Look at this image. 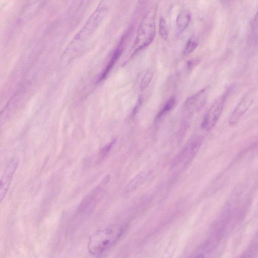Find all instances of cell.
<instances>
[{"label": "cell", "instance_id": "6da1fadb", "mask_svg": "<svg viewBox=\"0 0 258 258\" xmlns=\"http://www.w3.org/2000/svg\"><path fill=\"white\" fill-rule=\"evenodd\" d=\"M157 9V5H153L142 18L132 47L130 57L149 46L153 41L156 34Z\"/></svg>", "mask_w": 258, "mask_h": 258}, {"label": "cell", "instance_id": "7a4b0ae2", "mask_svg": "<svg viewBox=\"0 0 258 258\" xmlns=\"http://www.w3.org/2000/svg\"><path fill=\"white\" fill-rule=\"evenodd\" d=\"M121 229L114 226L98 230L89 238L88 249L93 255H98L110 247L119 237Z\"/></svg>", "mask_w": 258, "mask_h": 258}, {"label": "cell", "instance_id": "3957f363", "mask_svg": "<svg viewBox=\"0 0 258 258\" xmlns=\"http://www.w3.org/2000/svg\"><path fill=\"white\" fill-rule=\"evenodd\" d=\"M109 180L110 175H106L100 183L84 198L79 207L81 213H89L93 210L96 203L104 193L105 188Z\"/></svg>", "mask_w": 258, "mask_h": 258}, {"label": "cell", "instance_id": "277c9868", "mask_svg": "<svg viewBox=\"0 0 258 258\" xmlns=\"http://www.w3.org/2000/svg\"><path fill=\"white\" fill-rule=\"evenodd\" d=\"M227 93L226 92L219 96L208 110L202 122V126L205 130H212L217 123L224 108Z\"/></svg>", "mask_w": 258, "mask_h": 258}, {"label": "cell", "instance_id": "5b68a950", "mask_svg": "<svg viewBox=\"0 0 258 258\" xmlns=\"http://www.w3.org/2000/svg\"><path fill=\"white\" fill-rule=\"evenodd\" d=\"M254 98L253 89H251L243 95L231 114L229 120L230 125H234L239 121L253 103Z\"/></svg>", "mask_w": 258, "mask_h": 258}, {"label": "cell", "instance_id": "8992f818", "mask_svg": "<svg viewBox=\"0 0 258 258\" xmlns=\"http://www.w3.org/2000/svg\"><path fill=\"white\" fill-rule=\"evenodd\" d=\"M19 160L13 158L6 165L0 182V200L5 199L19 165Z\"/></svg>", "mask_w": 258, "mask_h": 258}, {"label": "cell", "instance_id": "52a82bcc", "mask_svg": "<svg viewBox=\"0 0 258 258\" xmlns=\"http://www.w3.org/2000/svg\"><path fill=\"white\" fill-rule=\"evenodd\" d=\"M202 142L201 137H196L189 142L178 155L174 163L175 166L186 165L195 156Z\"/></svg>", "mask_w": 258, "mask_h": 258}, {"label": "cell", "instance_id": "ba28073f", "mask_svg": "<svg viewBox=\"0 0 258 258\" xmlns=\"http://www.w3.org/2000/svg\"><path fill=\"white\" fill-rule=\"evenodd\" d=\"M210 90V86H207L188 97L185 102L184 108L190 112L200 109L206 102Z\"/></svg>", "mask_w": 258, "mask_h": 258}, {"label": "cell", "instance_id": "9c48e42d", "mask_svg": "<svg viewBox=\"0 0 258 258\" xmlns=\"http://www.w3.org/2000/svg\"><path fill=\"white\" fill-rule=\"evenodd\" d=\"M128 36V33L127 32L121 38L117 46L114 51L109 62L99 78L100 81L103 80L107 76L110 71L112 70L118 58L121 56L124 48L126 40L127 39Z\"/></svg>", "mask_w": 258, "mask_h": 258}, {"label": "cell", "instance_id": "30bf717a", "mask_svg": "<svg viewBox=\"0 0 258 258\" xmlns=\"http://www.w3.org/2000/svg\"><path fill=\"white\" fill-rule=\"evenodd\" d=\"M152 173L151 170H146L138 174L126 185V191H132L139 188L151 177Z\"/></svg>", "mask_w": 258, "mask_h": 258}, {"label": "cell", "instance_id": "8fae6325", "mask_svg": "<svg viewBox=\"0 0 258 258\" xmlns=\"http://www.w3.org/2000/svg\"><path fill=\"white\" fill-rule=\"evenodd\" d=\"M191 20L189 12L183 9L180 11L176 19L177 32L178 35L182 33L188 27Z\"/></svg>", "mask_w": 258, "mask_h": 258}, {"label": "cell", "instance_id": "7c38bea8", "mask_svg": "<svg viewBox=\"0 0 258 258\" xmlns=\"http://www.w3.org/2000/svg\"><path fill=\"white\" fill-rule=\"evenodd\" d=\"M175 101L176 100L174 97H170L158 113L156 120H159L169 112L174 106Z\"/></svg>", "mask_w": 258, "mask_h": 258}, {"label": "cell", "instance_id": "4fadbf2b", "mask_svg": "<svg viewBox=\"0 0 258 258\" xmlns=\"http://www.w3.org/2000/svg\"><path fill=\"white\" fill-rule=\"evenodd\" d=\"M199 39L195 36H191L187 40L182 53L186 55L190 54L194 51L198 46Z\"/></svg>", "mask_w": 258, "mask_h": 258}, {"label": "cell", "instance_id": "5bb4252c", "mask_svg": "<svg viewBox=\"0 0 258 258\" xmlns=\"http://www.w3.org/2000/svg\"><path fill=\"white\" fill-rule=\"evenodd\" d=\"M153 76V72L152 70H149L146 72L141 81L140 87L141 91H143L148 88L152 81Z\"/></svg>", "mask_w": 258, "mask_h": 258}, {"label": "cell", "instance_id": "9a60e30c", "mask_svg": "<svg viewBox=\"0 0 258 258\" xmlns=\"http://www.w3.org/2000/svg\"><path fill=\"white\" fill-rule=\"evenodd\" d=\"M159 33L161 37L167 40L168 37V31L165 19L161 17L159 22Z\"/></svg>", "mask_w": 258, "mask_h": 258}, {"label": "cell", "instance_id": "2e32d148", "mask_svg": "<svg viewBox=\"0 0 258 258\" xmlns=\"http://www.w3.org/2000/svg\"><path fill=\"white\" fill-rule=\"evenodd\" d=\"M115 143V140H113L101 149L99 155L100 159H104L108 155Z\"/></svg>", "mask_w": 258, "mask_h": 258}, {"label": "cell", "instance_id": "e0dca14e", "mask_svg": "<svg viewBox=\"0 0 258 258\" xmlns=\"http://www.w3.org/2000/svg\"><path fill=\"white\" fill-rule=\"evenodd\" d=\"M251 27L253 31H256L258 29V10L251 21Z\"/></svg>", "mask_w": 258, "mask_h": 258}, {"label": "cell", "instance_id": "ac0fdd59", "mask_svg": "<svg viewBox=\"0 0 258 258\" xmlns=\"http://www.w3.org/2000/svg\"><path fill=\"white\" fill-rule=\"evenodd\" d=\"M199 62V59H192L190 60H189L187 62V68L188 69H191L192 68L194 67L195 66L198 64Z\"/></svg>", "mask_w": 258, "mask_h": 258}, {"label": "cell", "instance_id": "d6986e66", "mask_svg": "<svg viewBox=\"0 0 258 258\" xmlns=\"http://www.w3.org/2000/svg\"><path fill=\"white\" fill-rule=\"evenodd\" d=\"M195 258H204V255L203 254H200V255H198L197 257H196Z\"/></svg>", "mask_w": 258, "mask_h": 258}, {"label": "cell", "instance_id": "ffe728a7", "mask_svg": "<svg viewBox=\"0 0 258 258\" xmlns=\"http://www.w3.org/2000/svg\"><path fill=\"white\" fill-rule=\"evenodd\" d=\"M256 42L257 43V44H258V37H257V40H256Z\"/></svg>", "mask_w": 258, "mask_h": 258}]
</instances>
